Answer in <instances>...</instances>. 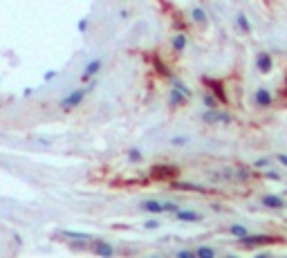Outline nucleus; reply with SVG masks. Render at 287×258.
<instances>
[{
	"mask_svg": "<svg viewBox=\"0 0 287 258\" xmlns=\"http://www.w3.org/2000/svg\"><path fill=\"white\" fill-rule=\"evenodd\" d=\"M141 209L148 211V214H166V211H173V214H175L177 205H175V202H157V200H146V202L141 205Z\"/></svg>",
	"mask_w": 287,
	"mask_h": 258,
	"instance_id": "nucleus-1",
	"label": "nucleus"
},
{
	"mask_svg": "<svg viewBox=\"0 0 287 258\" xmlns=\"http://www.w3.org/2000/svg\"><path fill=\"white\" fill-rule=\"evenodd\" d=\"M85 92H88L85 88H81V90H72V92H70L68 97L61 99V108H63V110H72V108H77L79 103H81L83 99H85Z\"/></svg>",
	"mask_w": 287,
	"mask_h": 258,
	"instance_id": "nucleus-2",
	"label": "nucleus"
},
{
	"mask_svg": "<svg viewBox=\"0 0 287 258\" xmlns=\"http://www.w3.org/2000/svg\"><path fill=\"white\" fill-rule=\"evenodd\" d=\"M101 59H92L90 61L88 65H85V70H83V74H81V81H90V79L94 77V74L99 72V70H101Z\"/></svg>",
	"mask_w": 287,
	"mask_h": 258,
	"instance_id": "nucleus-3",
	"label": "nucleus"
},
{
	"mask_svg": "<svg viewBox=\"0 0 287 258\" xmlns=\"http://www.w3.org/2000/svg\"><path fill=\"white\" fill-rule=\"evenodd\" d=\"M175 218L180 220V222H198V220H202V215L195 214V211H184V209H177L175 211Z\"/></svg>",
	"mask_w": 287,
	"mask_h": 258,
	"instance_id": "nucleus-4",
	"label": "nucleus"
},
{
	"mask_svg": "<svg viewBox=\"0 0 287 258\" xmlns=\"http://www.w3.org/2000/svg\"><path fill=\"white\" fill-rule=\"evenodd\" d=\"M94 254H97V256H106V258H110L112 254H115V249H112L108 243H103V240H94Z\"/></svg>",
	"mask_w": 287,
	"mask_h": 258,
	"instance_id": "nucleus-5",
	"label": "nucleus"
},
{
	"mask_svg": "<svg viewBox=\"0 0 287 258\" xmlns=\"http://www.w3.org/2000/svg\"><path fill=\"white\" fill-rule=\"evenodd\" d=\"M274 238H269V236H245L243 238V245H247V247H251V245H265V243H272Z\"/></svg>",
	"mask_w": 287,
	"mask_h": 258,
	"instance_id": "nucleus-6",
	"label": "nucleus"
},
{
	"mask_svg": "<svg viewBox=\"0 0 287 258\" xmlns=\"http://www.w3.org/2000/svg\"><path fill=\"white\" fill-rule=\"evenodd\" d=\"M256 65H258V70H260L263 74H267L269 70H272V56H269V54H258Z\"/></svg>",
	"mask_w": 287,
	"mask_h": 258,
	"instance_id": "nucleus-7",
	"label": "nucleus"
},
{
	"mask_svg": "<svg viewBox=\"0 0 287 258\" xmlns=\"http://www.w3.org/2000/svg\"><path fill=\"white\" fill-rule=\"evenodd\" d=\"M177 173L175 166H155L153 169V175L155 177H173Z\"/></svg>",
	"mask_w": 287,
	"mask_h": 258,
	"instance_id": "nucleus-8",
	"label": "nucleus"
},
{
	"mask_svg": "<svg viewBox=\"0 0 287 258\" xmlns=\"http://www.w3.org/2000/svg\"><path fill=\"white\" fill-rule=\"evenodd\" d=\"M263 205L269 207V209H281V207H285V202H283L278 195H265V198H263Z\"/></svg>",
	"mask_w": 287,
	"mask_h": 258,
	"instance_id": "nucleus-9",
	"label": "nucleus"
},
{
	"mask_svg": "<svg viewBox=\"0 0 287 258\" xmlns=\"http://www.w3.org/2000/svg\"><path fill=\"white\" fill-rule=\"evenodd\" d=\"M256 103H258V106H269V103H272V92H269V90H258V92H256Z\"/></svg>",
	"mask_w": 287,
	"mask_h": 258,
	"instance_id": "nucleus-10",
	"label": "nucleus"
},
{
	"mask_svg": "<svg viewBox=\"0 0 287 258\" xmlns=\"http://www.w3.org/2000/svg\"><path fill=\"white\" fill-rule=\"evenodd\" d=\"M65 238H72V240H92L90 234H83V231H72V229H65L63 231Z\"/></svg>",
	"mask_w": 287,
	"mask_h": 258,
	"instance_id": "nucleus-11",
	"label": "nucleus"
},
{
	"mask_svg": "<svg viewBox=\"0 0 287 258\" xmlns=\"http://www.w3.org/2000/svg\"><path fill=\"white\" fill-rule=\"evenodd\" d=\"M229 231H231V234H234L236 238H245V236L249 234L247 227H243V224H231V229H229Z\"/></svg>",
	"mask_w": 287,
	"mask_h": 258,
	"instance_id": "nucleus-12",
	"label": "nucleus"
},
{
	"mask_svg": "<svg viewBox=\"0 0 287 258\" xmlns=\"http://www.w3.org/2000/svg\"><path fill=\"white\" fill-rule=\"evenodd\" d=\"M195 256H198V258H213L215 256V249H211V247H198Z\"/></svg>",
	"mask_w": 287,
	"mask_h": 258,
	"instance_id": "nucleus-13",
	"label": "nucleus"
},
{
	"mask_svg": "<svg viewBox=\"0 0 287 258\" xmlns=\"http://www.w3.org/2000/svg\"><path fill=\"white\" fill-rule=\"evenodd\" d=\"M193 18L198 20V23L205 25V23H206V14H205V9H202V7H195V9H193Z\"/></svg>",
	"mask_w": 287,
	"mask_h": 258,
	"instance_id": "nucleus-14",
	"label": "nucleus"
},
{
	"mask_svg": "<svg viewBox=\"0 0 287 258\" xmlns=\"http://www.w3.org/2000/svg\"><path fill=\"white\" fill-rule=\"evenodd\" d=\"M173 47L175 49H184L186 47V36H175V39H173Z\"/></svg>",
	"mask_w": 287,
	"mask_h": 258,
	"instance_id": "nucleus-15",
	"label": "nucleus"
},
{
	"mask_svg": "<svg viewBox=\"0 0 287 258\" xmlns=\"http://www.w3.org/2000/svg\"><path fill=\"white\" fill-rule=\"evenodd\" d=\"M238 25H240V27H243L245 32H249V30H251V25H249V20H247V16H245V14H240V16H238Z\"/></svg>",
	"mask_w": 287,
	"mask_h": 258,
	"instance_id": "nucleus-16",
	"label": "nucleus"
},
{
	"mask_svg": "<svg viewBox=\"0 0 287 258\" xmlns=\"http://www.w3.org/2000/svg\"><path fill=\"white\" fill-rule=\"evenodd\" d=\"M170 97H173V99H170V103H177V101H182V99H184L180 92H177V88L173 90V94H170Z\"/></svg>",
	"mask_w": 287,
	"mask_h": 258,
	"instance_id": "nucleus-17",
	"label": "nucleus"
},
{
	"mask_svg": "<svg viewBox=\"0 0 287 258\" xmlns=\"http://www.w3.org/2000/svg\"><path fill=\"white\" fill-rule=\"evenodd\" d=\"M43 79H45V81H52V79H56V70H47Z\"/></svg>",
	"mask_w": 287,
	"mask_h": 258,
	"instance_id": "nucleus-18",
	"label": "nucleus"
},
{
	"mask_svg": "<svg viewBox=\"0 0 287 258\" xmlns=\"http://www.w3.org/2000/svg\"><path fill=\"white\" fill-rule=\"evenodd\" d=\"M88 30V18H81L79 20V32H85Z\"/></svg>",
	"mask_w": 287,
	"mask_h": 258,
	"instance_id": "nucleus-19",
	"label": "nucleus"
},
{
	"mask_svg": "<svg viewBox=\"0 0 287 258\" xmlns=\"http://www.w3.org/2000/svg\"><path fill=\"white\" fill-rule=\"evenodd\" d=\"M195 252H177V258H193Z\"/></svg>",
	"mask_w": 287,
	"mask_h": 258,
	"instance_id": "nucleus-20",
	"label": "nucleus"
},
{
	"mask_svg": "<svg viewBox=\"0 0 287 258\" xmlns=\"http://www.w3.org/2000/svg\"><path fill=\"white\" fill-rule=\"evenodd\" d=\"M144 227H146V229H157V227H160V222H157V220H148Z\"/></svg>",
	"mask_w": 287,
	"mask_h": 258,
	"instance_id": "nucleus-21",
	"label": "nucleus"
},
{
	"mask_svg": "<svg viewBox=\"0 0 287 258\" xmlns=\"http://www.w3.org/2000/svg\"><path fill=\"white\" fill-rule=\"evenodd\" d=\"M128 157H130L132 162H137V160H139L141 155H139V153H137V148H132V151H130V155H128Z\"/></svg>",
	"mask_w": 287,
	"mask_h": 258,
	"instance_id": "nucleus-22",
	"label": "nucleus"
},
{
	"mask_svg": "<svg viewBox=\"0 0 287 258\" xmlns=\"http://www.w3.org/2000/svg\"><path fill=\"white\" fill-rule=\"evenodd\" d=\"M278 162H281L283 166H287V155H278Z\"/></svg>",
	"mask_w": 287,
	"mask_h": 258,
	"instance_id": "nucleus-23",
	"label": "nucleus"
},
{
	"mask_svg": "<svg viewBox=\"0 0 287 258\" xmlns=\"http://www.w3.org/2000/svg\"><path fill=\"white\" fill-rule=\"evenodd\" d=\"M267 164H269L267 160H258V162H256V166H267Z\"/></svg>",
	"mask_w": 287,
	"mask_h": 258,
	"instance_id": "nucleus-24",
	"label": "nucleus"
}]
</instances>
